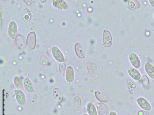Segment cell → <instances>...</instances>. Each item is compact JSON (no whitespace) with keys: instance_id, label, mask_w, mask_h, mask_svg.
Here are the masks:
<instances>
[{"instance_id":"obj_19","label":"cell","mask_w":154,"mask_h":115,"mask_svg":"<svg viewBox=\"0 0 154 115\" xmlns=\"http://www.w3.org/2000/svg\"><path fill=\"white\" fill-rule=\"evenodd\" d=\"M153 17H154V15H153Z\"/></svg>"},{"instance_id":"obj_15","label":"cell","mask_w":154,"mask_h":115,"mask_svg":"<svg viewBox=\"0 0 154 115\" xmlns=\"http://www.w3.org/2000/svg\"><path fill=\"white\" fill-rule=\"evenodd\" d=\"M14 85L19 90L22 89L23 86V82L21 79L19 77H15L14 79Z\"/></svg>"},{"instance_id":"obj_7","label":"cell","mask_w":154,"mask_h":115,"mask_svg":"<svg viewBox=\"0 0 154 115\" xmlns=\"http://www.w3.org/2000/svg\"><path fill=\"white\" fill-rule=\"evenodd\" d=\"M104 44L107 47H110L112 44V38L111 34L108 31H104L103 33Z\"/></svg>"},{"instance_id":"obj_16","label":"cell","mask_w":154,"mask_h":115,"mask_svg":"<svg viewBox=\"0 0 154 115\" xmlns=\"http://www.w3.org/2000/svg\"><path fill=\"white\" fill-rule=\"evenodd\" d=\"M151 5L154 8V0H152V1H149Z\"/></svg>"},{"instance_id":"obj_2","label":"cell","mask_w":154,"mask_h":115,"mask_svg":"<svg viewBox=\"0 0 154 115\" xmlns=\"http://www.w3.org/2000/svg\"><path fill=\"white\" fill-rule=\"evenodd\" d=\"M17 33V27L15 21L10 22L9 25L8 34L9 36L12 39H14Z\"/></svg>"},{"instance_id":"obj_17","label":"cell","mask_w":154,"mask_h":115,"mask_svg":"<svg viewBox=\"0 0 154 115\" xmlns=\"http://www.w3.org/2000/svg\"><path fill=\"white\" fill-rule=\"evenodd\" d=\"M109 115H117L116 113L114 111H110Z\"/></svg>"},{"instance_id":"obj_11","label":"cell","mask_w":154,"mask_h":115,"mask_svg":"<svg viewBox=\"0 0 154 115\" xmlns=\"http://www.w3.org/2000/svg\"><path fill=\"white\" fill-rule=\"evenodd\" d=\"M24 87L26 91L30 93H33L34 92V88L33 84L28 78H24L23 81Z\"/></svg>"},{"instance_id":"obj_10","label":"cell","mask_w":154,"mask_h":115,"mask_svg":"<svg viewBox=\"0 0 154 115\" xmlns=\"http://www.w3.org/2000/svg\"><path fill=\"white\" fill-rule=\"evenodd\" d=\"M145 71L149 77L154 79V67L149 62H147L145 66Z\"/></svg>"},{"instance_id":"obj_18","label":"cell","mask_w":154,"mask_h":115,"mask_svg":"<svg viewBox=\"0 0 154 115\" xmlns=\"http://www.w3.org/2000/svg\"><path fill=\"white\" fill-rule=\"evenodd\" d=\"M83 115H88L87 114H83Z\"/></svg>"},{"instance_id":"obj_9","label":"cell","mask_w":154,"mask_h":115,"mask_svg":"<svg viewBox=\"0 0 154 115\" xmlns=\"http://www.w3.org/2000/svg\"><path fill=\"white\" fill-rule=\"evenodd\" d=\"M128 74L131 77L136 81L139 80L141 78V75L139 71L136 69L131 67L128 69Z\"/></svg>"},{"instance_id":"obj_4","label":"cell","mask_w":154,"mask_h":115,"mask_svg":"<svg viewBox=\"0 0 154 115\" xmlns=\"http://www.w3.org/2000/svg\"><path fill=\"white\" fill-rule=\"evenodd\" d=\"M52 52L55 58L58 62H62L65 61L63 55L59 49L56 46L52 49Z\"/></svg>"},{"instance_id":"obj_12","label":"cell","mask_w":154,"mask_h":115,"mask_svg":"<svg viewBox=\"0 0 154 115\" xmlns=\"http://www.w3.org/2000/svg\"><path fill=\"white\" fill-rule=\"evenodd\" d=\"M54 7L60 9H66L67 5L66 3L63 0H54L53 1Z\"/></svg>"},{"instance_id":"obj_8","label":"cell","mask_w":154,"mask_h":115,"mask_svg":"<svg viewBox=\"0 0 154 115\" xmlns=\"http://www.w3.org/2000/svg\"><path fill=\"white\" fill-rule=\"evenodd\" d=\"M66 77L67 81L71 83L74 81L75 78V73L73 67L70 66H68L66 72Z\"/></svg>"},{"instance_id":"obj_3","label":"cell","mask_w":154,"mask_h":115,"mask_svg":"<svg viewBox=\"0 0 154 115\" xmlns=\"http://www.w3.org/2000/svg\"><path fill=\"white\" fill-rule=\"evenodd\" d=\"M137 102L139 106L143 109L147 111L151 110V106L145 99L143 97H139L137 99Z\"/></svg>"},{"instance_id":"obj_5","label":"cell","mask_w":154,"mask_h":115,"mask_svg":"<svg viewBox=\"0 0 154 115\" xmlns=\"http://www.w3.org/2000/svg\"><path fill=\"white\" fill-rule=\"evenodd\" d=\"M16 97L18 103L21 106L25 105L26 103V99L24 93L20 90L15 91Z\"/></svg>"},{"instance_id":"obj_6","label":"cell","mask_w":154,"mask_h":115,"mask_svg":"<svg viewBox=\"0 0 154 115\" xmlns=\"http://www.w3.org/2000/svg\"><path fill=\"white\" fill-rule=\"evenodd\" d=\"M129 59L131 64L136 69L139 68L140 66V61L138 56L132 53L129 55Z\"/></svg>"},{"instance_id":"obj_13","label":"cell","mask_w":154,"mask_h":115,"mask_svg":"<svg viewBox=\"0 0 154 115\" xmlns=\"http://www.w3.org/2000/svg\"><path fill=\"white\" fill-rule=\"evenodd\" d=\"M87 111L89 115H97L96 108L91 102H89L87 106Z\"/></svg>"},{"instance_id":"obj_1","label":"cell","mask_w":154,"mask_h":115,"mask_svg":"<svg viewBox=\"0 0 154 115\" xmlns=\"http://www.w3.org/2000/svg\"><path fill=\"white\" fill-rule=\"evenodd\" d=\"M36 36L33 31L30 33L27 38L26 45L31 49H34L36 45Z\"/></svg>"},{"instance_id":"obj_14","label":"cell","mask_w":154,"mask_h":115,"mask_svg":"<svg viewBox=\"0 0 154 115\" xmlns=\"http://www.w3.org/2000/svg\"><path fill=\"white\" fill-rule=\"evenodd\" d=\"M75 51L76 54L79 58H84L85 56L79 43H77L75 45Z\"/></svg>"}]
</instances>
